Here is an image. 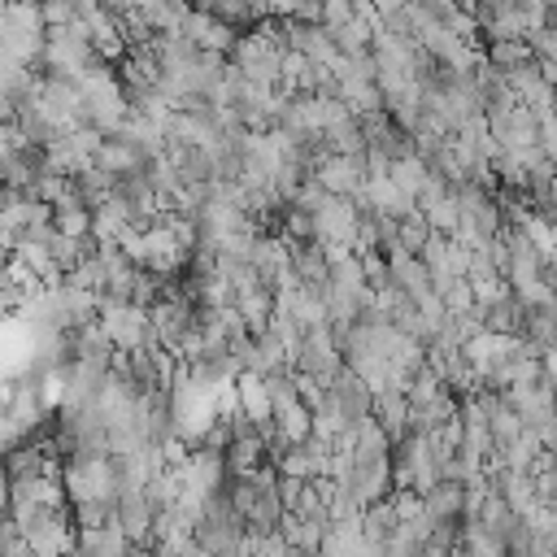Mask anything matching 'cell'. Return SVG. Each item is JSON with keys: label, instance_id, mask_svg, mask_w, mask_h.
Segmentation results:
<instances>
[{"label": "cell", "instance_id": "1", "mask_svg": "<svg viewBox=\"0 0 557 557\" xmlns=\"http://www.w3.org/2000/svg\"><path fill=\"white\" fill-rule=\"evenodd\" d=\"M96 322L100 331L109 335V344L117 352H131L139 344L152 339V326H148V309L135 305V300H117V296H100L96 300Z\"/></svg>", "mask_w": 557, "mask_h": 557}, {"label": "cell", "instance_id": "2", "mask_svg": "<svg viewBox=\"0 0 557 557\" xmlns=\"http://www.w3.org/2000/svg\"><path fill=\"white\" fill-rule=\"evenodd\" d=\"M331 196H352L357 187H361V178H366V161H361V152H318V161H313V170H309Z\"/></svg>", "mask_w": 557, "mask_h": 557}, {"label": "cell", "instance_id": "3", "mask_svg": "<svg viewBox=\"0 0 557 557\" xmlns=\"http://www.w3.org/2000/svg\"><path fill=\"white\" fill-rule=\"evenodd\" d=\"M322 387H326V396L335 400V409L344 413V422H357V418H366V413H370V383H366L357 370L339 366Z\"/></svg>", "mask_w": 557, "mask_h": 557}, {"label": "cell", "instance_id": "4", "mask_svg": "<svg viewBox=\"0 0 557 557\" xmlns=\"http://www.w3.org/2000/svg\"><path fill=\"white\" fill-rule=\"evenodd\" d=\"M178 30L196 44V48H205V52H226L231 44H235V26L231 22H222L218 13H209V9H187V17L178 22Z\"/></svg>", "mask_w": 557, "mask_h": 557}, {"label": "cell", "instance_id": "5", "mask_svg": "<svg viewBox=\"0 0 557 557\" xmlns=\"http://www.w3.org/2000/svg\"><path fill=\"white\" fill-rule=\"evenodd\" d=\"M113 518H117V527H122V535H126L131 544H144V548H152V544H148V531H152V518H157V509L148 505L144 487L117 492V509H113Z\"/></svg>", "mask_w": 557, "mask_h": 557}, {"label": "cell", "instance_id": "6", "mask_svg": "<svg viewBox=\"0 0 557 557\" xmlns=\"http://www.w3.org/2000/svg\"><path fill=\"white\" fill-rule=\"evenodd\" d=\"M357 235V209L348 196H326L313 209V239H348Z\"/></svg>", "mask_w": 557, "mask_h": 557}, {"label": "cell", "instance_id": "7", "mask_svg": "<svg viewBox=\"0 0 557 557\" xmlns=\"http://www.w3.org/2000/svg\"><path fill=\"white\" fill-rule=\"evenodd\" d=\"M422 513L431 522H461L466 518V483L457 479H435L422 492Z\"/></svg>", "mask_w": 557, "mask_h": 557}, {"label": "cell", "instance_id": "8", "mask_svg": "<svg viewBox=\"0 0 557 557\" xmlns=\"http://www.w3.org/2000/svg\"><path fill=\"white\" fill-rule=\"evenodd\" d=\"M405 413H409V400L400 387H374L370 392V418L387 431V440L405 435Z\"/></svg>", "mask_w": 557, "mask_h": 557}, {"label": "cell", "instance_id": "9", "mask_svg": "<svg viewBox=\"0 0 557 557\" xmlns=\"http://www.w3.org/2000/svg\"><path fill=\"white\" fill-rule=\"evenodd\" d=\"M74 548H83V553H126L131 540L122 535V527H117V518H113V522L78 527V531H74Z\"/></svg>", "mask_w": 557, "mask_h": 557}, {"label": "cell", "instance_id": "10", "mask_svg": "<svg viewBox=\"0 0 557 557\" xmlns=\"http://www.w3.org/2000/svg\"><path fill=\"white\" fill-rule=\"evenodd\" d=\"M113 178H117L113 170H104V165H96V161H91L87 170H78V174H74V191L83 196V205H87V209H96L100 200H109V196H113Z\"/></svg>", "mask_w": 557, "mask_h": 557}, {"label": "cell", "instance_id": "11", "mask_svg": "<svg viewBox=\"0 0 557 557\" xmlns=\"http://www.w3.org/2000/svg\"><path fill=\"white\" fill-rule=\"evenodd\" d=\"M91 161L104 165V170H113V174H126V170H139V165H144V157H139L126 139H117V135H104Z\"/></svg>", "mask_w": 557, "mask_h": 557}, {"label": "cell", "instance_id": "12", "mask_svg": "<svg viewBox=\"0 0 557 557\" xmlns=\"http://www.w3.org/2000/svg\"><path fill=\"white\" fill-rule=\"evenodd\" d=\"M370 26H374V22L348 13L344 22H335V26H326V30H331V39H335V52H366V48H370Z\"/></svg>", "mask_w": 557, "mask_h": 557}, {"label": "cell", "instance_id": "13", "mask_svg": "<svg viewBox=\"0 0 557 557\" xmlns=\"http://www.w3.org/2000/svg\"><path fill=\"white\" fill-rule=\"evenodd\" d=\"M126 226H135V222L126 218V209H122L113 196L91 209V235H96V239H113V244H117V235H122Z\"/></svg>", "mask_w": 557, "mask_h": 557}, {"label": "cell", "instance_id": "14", "mask_svg": "<svg viewBox=\"0 0 557 557\" xmlns=\"http://www.w3.org/2000/svg\"><path fill=\"white\" fill-rule=\"evenodd\" d=\"M26 548L30 553H61V548H74V522H52L44 531H30L26 535Z\"/></svg>", "mask_w": 557, "mask_h": 557}, {"label": "cell", "instance_id": "15", "mask_svg": "<svg viewBox=\"0 0 557 557\" xmlns=\"http://www.w3.org/2000/svg\"><path fill=\"white\" fill-rule=\"evenodd\" d=\"M527 57H531L527 39H487V52H483V61L496 65V70H513V65L527 61Z\"/></svg>", "mask_w": 557, "mask_h": 557}, {"label": "cell", "instance_id": "16", "mask_svg": "<svg viewBox=\"0 0 557 557\" xmlns=\"http://www.w3.org/2000/svg\"><path fill=\"white\" fill-rule=\"evenodd\" d=\"M418 213L426 218V226H431V231L453 235V226H457V196H453V191H444L435 205H426V209H418Z\"/></svg>", "mask_w": 557, "mask_h": 557}, {"label": "cell", "instance_id": "17", "mask_svg": "<svg viewBox=\"0 0 557 557\" xmlns=\"http://www.w3.org/2000/svg\"><path fill=\"white\" fill-rule=\"evenodd\" d=\"M39 13H44V26H65L74 22V0H39Z\"/></svg>", "mask_w": 557, "mask_h": 557}, {"label": "cell", "instance_id": "18", "mask_svg": "<svg viewBox=\"0 0 557 557\" xmlns=\"http://www.w3.org/2000/svg\"><path fill=\"white\" fill-rule=\"evenodd\" d=\"M0 509H9V483H4V474H0Z\"/></svg>", "mask_w": 557, "mask_h": 557}]
</instances>
